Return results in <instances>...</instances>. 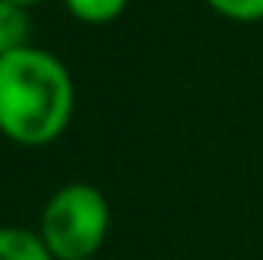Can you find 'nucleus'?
Segmentation results:
<instances>
[{"label": "nucleus", "mask_w": 263, "mask_h": 260, "mask_svg": "<svg viewBox=\"0 0 263 260\" xmlns=\"http://www.w3.org/2000/svg\"><path fill=\"white\" fill-rule=\"evenodd\" d=\"M73 117V77L57 53L20 47L0 57V134L20 147H47Z\"/></svg>", "instance_id": "f257e3e1"}, {"label": "nucleus", "mask_w": 263, "mask_h": 260, "mask_svg": "<svg viewBox=\"0 0 263 260\" xmlns=\"http://www.w3.org/2000/svg\"><path fill=\"white\" fill-rule=\"evenodd\" d=\"M220 17L237 20V24H257L263 20V0H206Z\"/></svg>", "instance_id": "423d86ee"}, {"label": "nucleus", "mask_w": 263, "mask_h": 260, "mask_svg": "<svg viewBox=\"0 0 263 260\" xmlns=\"http://www.w3.org/2000/svg\"><path fill=\"white\" fill-rule=\"evenodd\" d=\"M27 37H30V17H27V10L0 0V57L27 47Z\"/></svg>", "instance_id": "20e7f679"}, {"label": "nucleus", "mask_w": 263, "mask_h": 260, "mask_svg": "<svg viewBox=\"0 0 263 260\" xmlns=\"http://www.w3.org/2000/svg\"><path fill=\"white\" fill-rule=\"evenodd\" d=\"M90 260H97V257H90Z\"/></svg>", "instance_id": "6e6552de"}, {"label": "nucleus", "mask_w": 263, "mask_h": 260, "mask_svg": "<svg viewBox=\"0 0 263 260\" xmlns=\"http://www.w3.org/2000/svg\"><path fill=\"white\" fill-rule=\"evenodd\" d=\"M40 240L53 260H90L107 244L110 203L93 183H64L40 210Z\"/></svg>", "instance_id": "f03ea898"}, {"label": "nucleus", "mask_w": 263, "mask_h": 260, "mask_svg": "<svg viewBox=\"0 0 263 260\" xmlns=\"http://www.w3.org/2000/svg\"><path fill=\"white\" fill-rule=\"evenodd\" d=\"M4 4H13V7H24V10H27V7L40 4V0H4Z\"/></svg>", "instance_id": "0eeeda50"}, {"label": "nucleus", "mask_w": 263, "mask_h": 260, "mask_svg": "<svg viewBox=\"0 0 263 260\" xmlns=\"http://www.w3.org/2000/svg\"><path fill=\"white\" fill-rule=\"evenodd\" d=\"M130 0H64L67 13L80 24H110L127 10Z\"/></svg>", "instance_id": "39448f33"}, {"label": "nucleus", "mask_w": 263, "mask_h": 260, "mask_svg": "<svg viewBox=\"0 0 263 260\" xmlns=\"http://www.w3.org/2000/svg\"><path fill=\"white\" fill-rule=\"evenodd\" d=\"M0 260H53L37 230L0 227Z\"/></svg>", "instance_id": "7ed1b4c3"}]
</instances>
